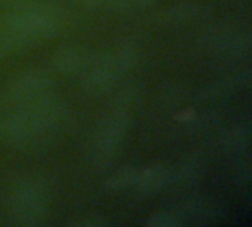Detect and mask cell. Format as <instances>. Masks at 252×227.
<instances>
[{"label": "cell", "mask_w": 252, "mask_h": 227, "mask_svg": "<svg viewBox=\"0 0 252 227\" xmlns=\"http://www.w3.org/2000/svg\"><path fill=\"white\" fill-rule=\"evenodd\" d=\"M49 202V186L40 177L22 180L10 198V216L19 226L40 225L46 216Z\"/></svg>", "instance_id": "3957f363"}, {"label": "cell", "mask_w": 252, "mask_h": 227, "mask_svg": "<svg viewBox=\"0 0 252 227\" xmlns=\"http://www.w3.org/2000/svg\"><path fill=\"white\" fill-rule=\"evenodd\" d=\"M128 123V114L123 109L106 114L97 123L90 143V160L93 165L103 167L114 158L127 134Z\"/></svg>", "instance_id": "277c9868"}, {"label": "cell", "mask_w": 252, "mask_h": 227, "mask_svg": "<svg viewBox=\"0 0 252 227\" xmlns=\"http://www.w3.org/2000/svg\"><path fill=\"white\" fill-rule=\"evenodd\" d=\"M3 25L9 28L25 46L53 37L62 27L58 7L47 3H24L7 15Z\"/></svg>", "instance_id": "7a4b0ae2"}, {"label": "cell", "mask_w": 252, "mask_h": 227, "mask_svg": "<svg viewBox=\"0 0 252 227\" xmlns=\"http://www.w3.org/2000/svg\"><path fill=\"white\" fill-rule=\"evenodd\" d=\"M145 225L154 227H174L182 225V219H179V216L173 213H159L152 216Z\"/></svg>", "instance_id": "30bf717a"}, {"label": "cell", "mask_w": 252, "mask_h": 227, "mask_svg": "<svg viewBox=\"0 0 252 227\" xmlns=\"http://www.w3.org/2000/svg\"><path fill=\"white\" fill-rule=\"evenodd\" d=\"M123 68L117 52H108L87 62L83 74V87L92 95H103L117 83Z\"/></svg>", "instance_id": "5b68a950"}, {"label": "cell", "mask_w": 252, "mask_h": 227, "mask_svg": "<svg viewBox=\"0 0 252 227\" xmlns=\"http://www.w3.org/2000/svg\"><path fill=\"white\" fill-rule=\"evenodd\" d=\"M154 0H114L112 9L115 10H133V9H143L149 6Z\"/></svg>", "instance_id": "7c38bea8"}, {"label": "cell", "mask_w": 252, "mask_h": 227, "mask_svg": "<svg viewBox=\"0 0 252 227\" xmlns=\"http://www.w3.org/2000/svg\"><path fill=\"white\" fill-rule=\"evenodd\" d=\"M66 118V108L58 97L47 95L24 103L0 121V137L13 146H28L56 131Z\"/></svg>", "instance_id": "6da1fadb"}, {"label": "cell", "mask_w": 252, "mask_h": 227, "mask_svg": "<svg viewBox=\"0 0 252 227\" xmlns=\"http://www.w3.org/2000/svg\"><path fill=\"white\" fill-rule=\"evenodd\" d=\"M89 9H112L114 0H75Z\"/></svg>", "instance_id": "5bb4252c"}, {"label": "cell", "mask_w": 252, "mask_h": 227, "mask_svg": "<svg viewBox=\"0 0 252 227\" xmlns=\"http://www.w3.org/2000/svg\"><path fill=\"white\" fill-rule=\"evenodd\" d=\"M168 180H170L168 170L157 164V165H151L139 171L134 186L142 194H154V192L161 191L168 183Z\"/></svg>", "instance_id": "ba28073f"}, {"label": "cell", "mask_w": 252, "mask_h": 227, "mask_svg": "<svg viewBox=\"0 0 252 227\" xmlns=\"http://www.w3.org/2000/svg\"><path fill=\"white\" fill-rule=\"evenodd\" d=\"M248 140V133L242 130V127H238L235 131L229 133V140L227 143H230L232 148H239V145L242 146L244 143H247Z\"/></svg>", "instance_id": "4fadbf2b"}, {"label": "cell", "mask_w": 252, "mask_h": 227, "mask_svg": "<svg viewBox=\"0 0 252 227\" xmlns=\"http://www.w3.org/2000/svg\"><path fill=\"white\" fill-rule=\"evenodd\" d=\"M53 66L62 74H74L87 65V55L77 46H63L53 55Z\"/></svg>", "instance_id": "52a82bcc"}, {"label": "cell", "mask_w": 252, "mask_h": 227, "mask_svg": "<svg viewBox=\"0 0 252 227\" xmlns=\"http://www.w3.org/2000/svg\"><path fill=\"white\" fill-rule=\"evenodd\" d=\"M198 7L196 6H192V4H180V6H176L173 9H170L168 12V18L173 19V21H185V19H189V18H193L195 13H196Z\"/></svg>", "instance_id": "8fae6325"}, {"label": "cell", "mask_w": 252, "mask_h": 227, "mask_svg": "<svg viewBox=\"0 0 252 227\" xmlns=\"http://www.w3.org/2000/svg\"><path fill=\"white\" fill-rule=\"evenodd\" d=\"M53 78L43 69H31L19 75L10 86V97L16 102H31L47 95Z\"/></svg>", "instance_id": "8992f818"}, {"label": "cell", "mask_w": 252, "mask_h": 227, "mask_svg": "<svg viewBox=\"0 0 252 227\" xmlns=\"http://www.w3.org/2000/svg\"><path fill=\"white\" fill-rule=\"evenodd\" d=\"M137 174H139V170L134 167L123 168V170L117 171L108 180V188L112 191H121V189H127L130 186H134L136 180H137Z\"/></svg>", "instance_id": "9c48e42d"}]
</instances>
